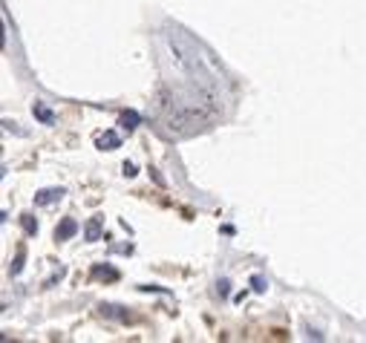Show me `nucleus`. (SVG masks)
I'll use <instances>...</instances> for the list:
<instances>
[{"mask_svg": "<svg viewBox=\"0 0 366 343\" xmlns=\"http://www.w3.org/2000/svg\"><path fill=\"white\" fill-rule=\"evenodd\" d=\"M64 196H67L64 188H44V191H38V194H35V205L49 208V205H55V202H61Z\"/></svg>", "mask_w": 366, "mask_h": 343, "instance_id": "nucleus-1", "label": "nucleus"}, {"mask_svg": "<svg viewBox=\"0 0 366 343\" xmlns=\"http://www.w3.org/2000/svg\"><path fill=\"white\" fill-rule=\"evenodd\" d=\"M104 234V219L101 217H92L90 222H87V228H84V240L87 242H98Z\"/></svg>", "mask_w": 366, "mask_h": 343, "instance_id": "nucleus-2", "label": "nucleus"}, {"mask_svg": "<svg viewBox=\"0 0 366 343\" xmlns=\"http://www.w3.org/2000/svg\"><path fill=\"white\" fill-rule=\"evenodd\" d=\"M75 234H78V222H75V219H64V222L55 228V240L67 242V240H72Z\"/></svg>", "mask_w": 366, "mask_h": 343, "instance_id": "nucleus-3", "label": "nucleus"}, {"mask_svg": "<svg viewBox=\"0 0 366 343\" xmlns=\"http://www.w3.org/2000/svg\"><path fill=\"white\" fill-rule=\"evenodd\" d=\"M101 314L104 317H115V320H127L130 317L124 306H115V303H101Z\"/></svg>", "mask_w": 366, "mask_h": 343, "instance_id": "nucleus-4", "label": "nucleus"}, {"mask_svg": "<svg viewBox=\"0 0 366 343\" xmlns=\"http://www.w3.org/2000/svg\"><path fill=\"white\" fill-rule=\"evenodd\" d=\"M32 113H35V118H38L41 124H55V113H52V110H49L46 104L38 101V104L32 107Z\"/></svg>", "mask_w": 366, "mask_h": 343, "instance_id": "nucleus-5", "label": "nucleus"}, {"mask_svg": "<svg viewBox=\"0 0 366 343\" xmlns=\"http://www.w3.org/2000/svg\"><path fill=\"white\" fill-rule=\"evenodd\" d=\"M118 144H121V138L115 136V133H104V136L98 138V147L101 150H115Z\"/></svg>", "mask_w": 366, "mask_h": 343, "instance_id": "nucleus-6", "label": "nucleus"}, {"mask_svg": "<svg viewBox=\"0 0 366 343\" xmlns=\"http://www.w3.org/2000/svg\"><path fill=\"white\" fill-rule=\"evenodd\" d=\"M138 121H141V118H138L136 110H127V113L121 115V127H127V130H133V127H136Z\"/></svg>", "mask_w": 366, "mask_h": 343, "instance_id": "nucleus-7", "label": "nucleus"}, {"mask_svg": "<svg viewBox=\"0 0 366 343\" xmlns=\"http://www.w3.org/2000/svg\"><path fill=\"white\" fill-rule=\"evenodd\" d=\"M251 288H254V291H260V294H263L265 288H268V280H265L263 274H254V277H251Z\"/></svg>", "mask_w": 366, "mask_h": 343, "instance_id": "nucleus-8", "label": "nucleus"}, {"mask_svg": "<svg viewBox=\"0 0 366 343\" xmlns=\"http://www.w3.org/2000/svg\"><path fill=\"white\" fill-rule=\"evenodd\" d=\"M23 231H26V234H38V222H35V217H29V214L23 217Z\"/></svg>", "mask_w": 366, "mask_h": 343, "instance_id": "nucleus-9", "label": "nucleus"}, {"mask_svg": "<svg viewBox=\"0 0 366 343\" xmlns=\"http://www.w3.org/2000/svg\"><path fill=\"white\" fill-rule=\"evenodd\" d=\"M9 271H12V277H18L23 271V251H18V257H15V263H12Z\"/></svg>", "mask_w": 366, "mask_h": 343, "instance_id": "nucleus-10", "label": "nucleus"}, {"mask_svg": "<svg viewBox=\"0 0 366 343\" xmlns=\"http://www.w3.org/2000/svg\"><path fill=\"white\" fill-rule=\"evenodd\" d=\"M95 277H104V280H115L118 274H115L113 268H101V265H98V268H95Z\"/></svg>", "mask_w": 366, "mask_h": 343, "instance_id": "nucleus-11", "label": "nucleus"}, {"mask_svg": "<svg viewBox=\"0 0 366 343\" xmlns=\"http://www.w3.org/2000/svg\"><path fill=\"white\" fill-rule=\"evenodd\" d=\"M219 297H228V291H231V280H219Z\"/></svg>", "mask_w": 366, "mask_h": 343, "instance_id": "nucleus-12", "label": "nucleus"}, {"mask_svg": "<svg viewBox=\"0 0 366 343\" xmlns=\"http://www.w3.org/2000/svg\"><path fill=\"white\" fill-rule=\"evenodd\" d=\"M124 176H136V164L133 161H124Z\"/></svg>", "mask_w": 366, "mask_h": 343, "instance_id": "nucleus-13", "label": "nucleus"}]
</instances>
